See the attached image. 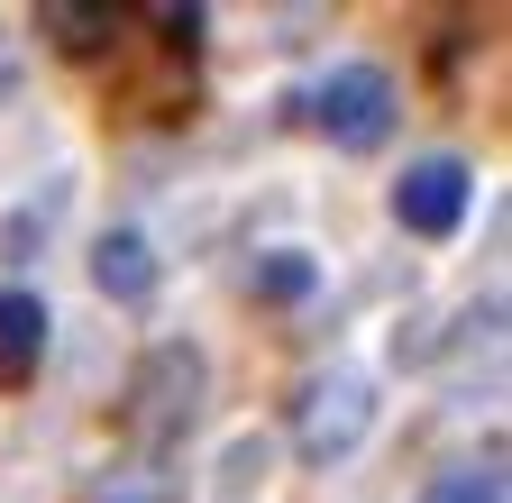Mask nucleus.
Here are the masks:
<instances>
[{"mask_svg": "<svg viewBox=\"0 0 512 503\" xmlns=\"http://www.w3.org/2000/svg\"><path fill=\"white\" fill-rule=\"evenodd\" d=\"M311 119H320V138L348 147V156H375L384 138H394V119H403V92L384 65H339L330 83L311 92Z\"/></svg>", "mask_w": 512, "mask_h": 503, "instance_id": "obj_3", "label": "nucleus"}, {"mask_svg": "<svg viewBox=\"0 0 512 503\" xmlns=\"http://www.w3.org/2000/svg\"><path fill=\"white\" fill-rule=\"evenodd\" d=\"M320 275H311V257L302 247H275V257H256V302H302Z\"/></svg>", "mask_w": 512, "mask_h": 503, "instance_id": "obj_8", "label": "nucleus"}, {"mask_svg": "<svg viewBox=\"0 0 512 503\" xmlns=\"http://www.w3.org/2000/svg\"><path fill=\"white\" fill-rule=\"evenodd\" d=\"M202 403H211V357L192 339H156L138 366H128V394H119V430L138 458H174L192 430H202Z\"/></svg>", "mask_w": 512, "mask_h": 503, "instance_id": "obj_1", "label": "nucleus"}, {"mask_svg": "<svg viewBox=\"0 0 512 503\" xmlns=\"http://www.w3.org/2000/svg\"><path fill=\"white\" fill-rule=\"evenodd\" d=\"M83 503H165V485H128V476H101V485H83Z\"/></svg>", "mask_w": 512, "mask_h": 503, "instance_id": "obj_11", "label": "nucleus"}, {"mask_svg": "<svg viewBox=\"0 0 512 503\" xmlns=\"http://www.w3.org/2000/svg\"><path fill=\"white\" fill-rule=\"evenodd\" d=\"M37 28H46L64 55H101V46L119 37V19H110V10H74V0H46V10H37Z\"/></svg>", "mask_w": 512, "mask_h": 503, "instance_id": "obj_7", "label": "nucleus"}, {"mask_svg": "<svg viewBox=\"0 0 512 503\" xmlns=\"http://www.w3.org/2000/svg\"><path fill=\"white\" fill-rule=\"evenodd\" d=\"M92 293L101 302H156V247L138 238V229H101L92 238Z\"/></svg>", "mask_w": 512, "mask_h": 503, "instance_id": "obj_5", "label": "nucleus"}, {"mask_svg": "<svg viewBox=\"0 0 512 503\" xmlns=\"http://www.w3.org/2000/svg\"><path fill=\"white\" fill-rule=\"evenodd\" d=\"M156 28H165V46H174V55H192L211 19H202V10H156Z\"/></svg>", "mask_w": 512, "mask_h": 503, "instance_id": "obj_10", "label": "nucleus"}, {"mask_svg": "<svg viewBox=\"0 0 512 503\" xmlns=\"http://www.w3.org/2000/svg\"><path fill=\"white\" fill-rule=\"evenodd\" d=\"M467 202H476V165L467 156H412L394 174V220L412 238H458Z\"/></svg>", "mask_w": 512, "mask_h": 503, "instance_id": "obj_4", "label": "nucleus"}, {"mask_svg": "<svg viewBox=\"0 0 512 503\" xmlns=\"http://www.w3.org/2000/svg\"><path fill=\"white\" fill-rule=\"evenodd\" d=\"M366 430H375V385L366 375H311V385L293 394V449H302V467H339V458H357L366 449Z\"/></svg>", "mask_w": 512, "mask_h": 503, "instance_id": "obj_2", "label": "nucleus"}, {"mask_svg": "<svg viewBox=\"0 0 512 503\" xmlns=\"http://www.w3.org/2000/svg\"><path fill=\"white\" fill-rule=\"evenodd\" d=\"M46 321H55V311H46L37 293H0V394H19L28 375H37V357H46Z\"/></svg>", "mask_w": 512, "mask_h": 503, "instance_id": "obj_6", "label": "nucleus"}, {"mask_svg": "<svg viewBox=\"0 0 512 503\" xmlns=\"http://www.w3.org/2000/svg\"><path fill=\"white\" fill-rule=\"evenodd\" d=\"M421 503H503V467H448Z\"/></svg>", "mask_w": 512, "mask_h": 503, "instance_id": "obj_9", "label": "nucleus"}]
</instances>
